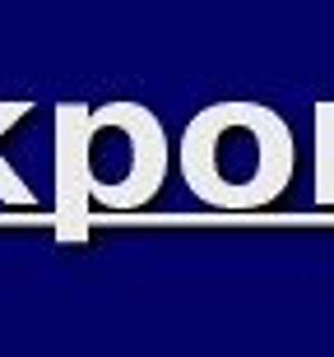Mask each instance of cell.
<instances>
[{"label": "cell", "instance_id": "1", "mask_svg": "<svg viewBox=\"0 0 334 357\" xmlns=\"http://www.w3.org/2000/svg\"><path fill=\"white\" fill-rule=\"evenodd\" d=\"M167 176V135L144 102L56 107V241H89V204L135 213Z\"/></svg>", "mask_w": 334, "mask_h": 357}, {"label": "cell", "instance_id": "2", "mask_svg": "<svg viewBox=\"0 0 334 357\" xmlns=\"http://www.w3.org/2000/svg\"><path fill=\"white\" fill-rule=\"evenodd\" d=\"M293 130L260 102H214L181 135V176L209 209L251 213L293 176Z\"/></svg>", "mask_w": 334, "mask_h": 357}, {"label": "cell", "instance_id": "3", "mask_svg": "<svg viewBox=\"0 0 334 357\" xmlns=\"http://www.w3.org/2000/svg\"><path fill=\"white\" fill-rule=\"evenodd\" d=\"M28 116V102H0V139ZM0 204H14V209H28V204H38V195L28 190V181L14 172V162L0 153Z\"/></svg>", "mask_w": 334, "mask_h": 357}, {"label": "cell", "instance_id": "4", "mask_svg": "<svg viewBox=\"0 0 334 357\" xmlns=\"http://www.w3.org/2000/svg\"><path fill=\"white\" fill-rule=\"evenodd\" d=\"M316 199L334 204V102L316 107Z\"/></svg>", "mask_w": 334, "mask_h": 357}]
</instances>
